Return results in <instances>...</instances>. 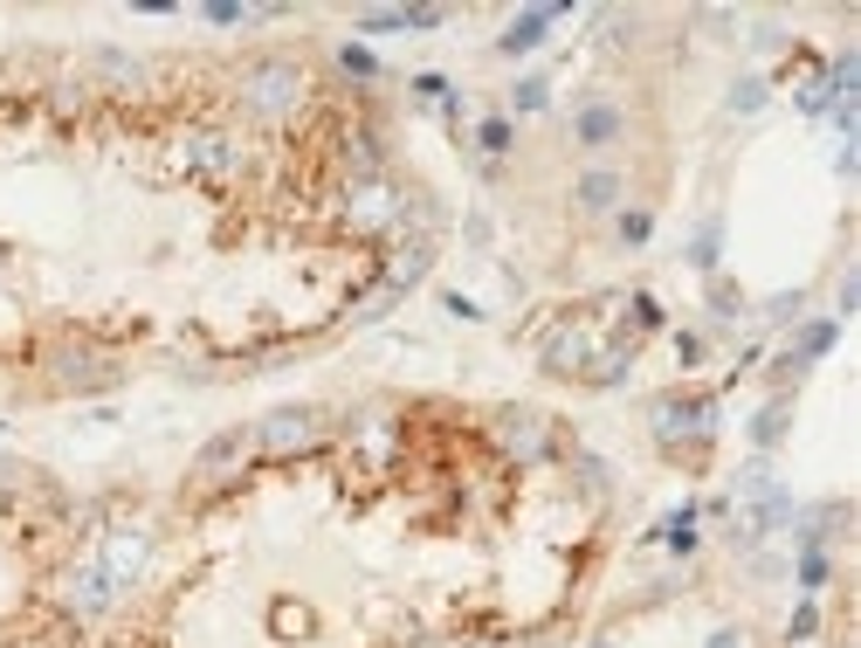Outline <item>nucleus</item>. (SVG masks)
Instances as JSON below:
<instances>
[{"mask_svg": "<svg viewBox=\"0 0 861 648\" xmlns=\"http://www.w3.org/2000/svg\"><path fill=\"white\" fill-rule=\"evenodd\" d=\"M303 97H310V84L290 56H263L242 76V111H255V118H290Z\"/></svg>", "mask_w": 861, "mask_h": 648, "instance_id": "f257e3e1", "label": "nucleus"}, {"mask_svg": "<svg viewBox=\"0 0 861 648\" xmlns=\"http://www.w3.org/2000/svg\"><path fill=\"white\" fill-rule=\"evenodd\" d=\"M324 449V407H269L263 421H255V455H310Z\"/></svg>", "mask_w": 861, "mask_h": 648, "instance_id": "f03ea898", "label": "nucleus"}, {"mask_svg": "<svg viewBox=\"0 0 861 648\" xmlns=\"http://www.w3.org/2000/svg\"><path fill=\"white\" fill-rule=\"evenodd\" d=\"M710 421H717V407H710V400H683V394L655 400V435H662V449L710 442Z\"/></svg>", "mask_w": 861, "mask_h": 648, "instance_id": "7ed1b4c3", "label": "nucleus"}, {"mask_svg": "<svg viewBox=\"0 0 861 648\" xmlns=\"http://www.w3.org/2000/svg\"><path fill=\"white\" fill-rule=\"evenodd\" d=\"M255 455V421L249 428H228V435H214L200 455H194V483H228L242 462Z\"/></svg>", "mask_w": 861, "mask_h": 648, "instance_id": "20e7f679", "label": "nucleus"}, {"mask_svg": "<svg viewBox=\"0 0 861 648\" xmlns=\"http://www.w3.org/2000/svg\"><path fill=\"white\" fill-rule=\"evenodd\" d=\"M620 132H628V111H620L614 97H586L579 111H572V139H579L586 152H607Z\"/></svg>", "mask_w": 861, "mask_h": 648, "instance_id": "39448f33", "label": "nucleus"}, {"mask_svg": "<svg viewBox=\"0 0 861 648\" xmlns=\"http://www.w3.org/2000/svg\"><path fill=\"white\" fill-rule=\"evenodd\" d=\"M97 565H103V573L118 580V593H124V586H132V580L145 573V565H152V538L124 525V531H111V538H103V559H97Z\"/></svg>", "mask_w": 861, "mask_h": 648, "instance_id": "423d86ee", "label": "nucleus"}, {"mask_svg": "<svg viewBox=\"0 0 861 648\" xmlns=\"http://www.w3.org/2000/svg\"><path fill=\"white\" fill-rule=\"evenodd\" d=\"M504 449H510L517 462H544V455H552V421L531 414V407H510V414H504Z\"/></svg>", "mask_w": 861, "mask_h": 648, "instance_id": "0eeeda50", "label": "nucleus"}, {"mask_svg": "<svg viewBox=\"0 0 861 648\" xmlns=\"http://www.w3.org/2000/svg\"><path fill=\"white\" fill-rule=\"evenodd\" d=\"M345 221H352V228H394V221H400L394 187H386V179H358V187L345 194Z\"/></svg>", "mask_w": 861, "mask_h": 648, "instance_id": "6e6552de", "label": "nucleus"}, {"mask_svg": "<svg viewBox=\"0 0 861 648\" xmlns=\"http://www.w3.org/2000/svg\"><path fill=\"white\" fill-rule=\"evenodd\" d=\"M48 366H56L63 386H118V366H111L103 352H90V345H56Z\"/></svg>", "mask_w": 861, "mask_h": 648, "instance_id": "1a4fd4ad", "label": "nucleus"}, {"mask_svg": "<svg viewBox=\"0 0 861 648\" xmlns=\"http://www.w3.org/2000/svg\"><path fill=\"white\" fill-rule=\"evenodd\" d=\"M187 166L228 179V173H242V145H234L228 132H194V139H187Z\"/></svg>", "mask_w": 861, "mask_h": 648, "instance_id": "9d476101", "label": "nucleus"}, {"mask_svg": "<svg viewBox=\"0 0 861 648\" xmlns=\"http://www.w3.org/2000/svg\"><path fill=\"white\" fill-rule=\"evenodd\" d=\"M63 593H69V607H76V614H103V607L118 601V580L90 559V565H76V573L63 580Z\"/></svg>", "mask_w": 861, "mask_h": 648, "instance_id": "9b49d317", "label": "nucleus"}, {"mask_svg": "<svg viewBox=\"0 0 861 648\" xmlns=\"http://www.w3.org/2000/svg\"><path fill=\"white\" fill-rule=\"evenodd\" d=\"M559 14H565V8H531V14H517L510 29L497 35V56L517 63V56H531V48H544V35H552V21H559Z\"/></svg>", "mask_w": 861, "mask_h": 648, "instance_id": "f8f14e48", "label": "nucleus"}, {"mask_svg": "<svg viewBox=\"0 0 861 648\" xmlns=\"http://www.w3.org/2000/svg\"><path fill=\"white\" fill-rule=\"evenodd\" d=\"M572 207H579V215H614L620 207V173L614 166H586L579 187H572Z\"/></svg>", "mask_w": 861, "mask_h": 648, "instance_id": "ddd939ff", "label": "nucleus"}, {"mask_svg": "<svg viewBox=\"0 0 861 648\" xmlns=\"http://www.w3.org/2000/svg\"><path fill=\"white\" fill-rule=\"evenodd\" d=\"M593 359V345H586V331L579 325H565V331H552V339H544V373H559V380H572Z\"/></svg>", "mask_w": 861, "mask_h": 648, "instance_id": "4468645a", "label": "nucleus"}, {"mask_svg": "<svg viewBox=\"0 0 861 648\" xmlns=\"http://www.w3.org/2000/svg\"><path fill=\"white\" fill-rule=\"evenodd\" d=\"M717 242H724V221L710 215V221H703V228H696V242H689V255H696V270H717Z\"/></svg>", "mask_w": 861, "mask_h": 648, "instance_id": "2eb2a0df", "label": "nucleus"}, {"mask_svg": "<svg viewBox=\"0 0 861 648\" xmlns=\"http://www.w3.org/2000/svg\"><path fill=\"white\" fill-rule=\"evenodd\" d=\"M648 235H655V215H648V207H620V242L641 249Z\"/></svg>", "mask_w": 861, "mask_h": 648, "instance_id": "dca6fc26", "label": "nucleus"}, {"mask_svg": "<svg viewBox=\"0 0 861 648\" xmlns=\"http://www.w3.org/2000/svg\"><path fill=\"white\" fill-rule=\"evenodd\" d=\"M476 145L489 152V160H497V152H510V118H483V124H476Z\"/></svg>", "mask_w": 861, "mask_h": 648, "instance_id": "f3484780", "label": "nucleus"}, {"mask_svg": "<svg viewBox=\"0 0 861 648\" xmlns=\"http://www.w3.org/2000/svg\"><path fill=\"white\" fill-rule=\"evenodd\" d=\"M510 111L525 118V111H544V76H525V84L510 90Z\"/></svg>", "mask_w": 861, "mask_h": 648, "instance_id": "a211bd4d", "label": "nucleus"}, {"mask_svg": "<svg viewBox=\"0 0 861 648\" xmlns=\"http://www.w3.org/2000/svg\"><path fill=\"white\" fill-rule=\"evenodd\" d=\"M765 103V84L759 76H738V84H730V111H759Z\"/></svg>", "mask_w": 861, "mask_h": 648, "instance_id": "6ab92c4d", "label": "nucleus"}, {"mask_svg": "<svg viewBox=\"0 0 861 648\" xmlns=\"http://www.w3.org/2000/svg\"><path fill=\"white\" fill-rule=\"evenodd\" d=\"M338 63H345L352 76H379V63H373V48H358V42H338Z\"/></svg>", "mask_w": 861, "mask_h": 648, "instance_id": "aec40b11", "label": "nucleus"}, {"mask_svg": "<svg viewBox=\"0 0 861 648\" xmlns=\"http://www.w3.org/2000/svg\"><path fill=\"white\" fill-rule=\"evenodd\" d=\"M779 421H786V394H779V400H772V407L759 414V442H765V449L779 442Z\"/></svg>", "mask_w": 861, "mask_h": 648, "instance_id": "412c9836", "label": "nucleus"}, {"mask_svg": "<svg viewBox=\"0 0 861 648\" xmlns=\"http://www.w3.org/2000/svg\"><path fill=\"white\" fill-rule=\"evenodd\" d=\"M29 483H35V476H29V470H21V462H14V455H0V497H8V490H29Z\"/></svg>", "mask_w": 861, "mask_h": 648, "instance_id": "4be33fe9", "label": "nucleus"}, {"mask_svg": "<svg viewBox=\"0 0 861 648\" xmlns=\"http://www.w3.org/2000/svg\"><path fill=\"white\" fill-rule=\"evenodd\" d=\"M799 580H806V593L827 586V552H806V559H799Z\"/></svg>", "mask_w": 861, "mask_h": 648, "instance_id": "5701e85b", "label": "nucleus"}, {"mask_svg": "<svg viewBox=\"0 0 861 648\" xmlns=\"http://www.w3.org/2000/svg\"><path fill=\"white\" fill-rule=\"evenodd\" d=\"M358 29H365V35H394V29H407V14H365Z\"/></svg>", "mask_w": 861, "mask_h": 648, "instance_id": "b1692460", "label": "nucleus"}, {"mask_svg": "<svg viewBox=\"0 0 861 648\" xmlns=\"http://www.w3.org/2000/svg\"><path fill=\"white\" fill-rule=\"evenodd\" d=\"M814 628H820V607H814V601H806V607L793 614V641H806V635H814Z\"/></svg>", "mask_w": 861, "mask_h": 648, "instance_id": "393cba45", "label": "nucleus"}, {"mask_svg": "<svg viewBox=\"0 0 861 648\" xmlns=\"http://www.w3.org/2000/svg\"><path fill=\"white\" fill-rule=\"evenodd\" d=\"M751 35H759L751 48H786V29H779V21H759V29H751Z\"/></svg>", "mask_w": 861, "mask_h": 648, "instance_id": "a878e982", "label": "nucleus"}, {"mask_svg": "<svg viewBox=\"0 0 861 648\" xmlns=\"http://www.w3.org/2000/svg\"><path fill=\"white\" fill-rule=\"evenodd\" d=\"M634 318H641V331H655L662 325V304L655 297H634Z\"/></svg>", "mask_w": 861, "mask_h": 648, "instance_id": "bb28decb", "label": "nucleus"}, {"mask_svg": "<svg viewBox=\"0 0 861 648\" xmlns=\"http://www.w3.org/2000/svg\"><path fill=\"white\" fill-rule=\"evenodd\" d=\"M710 648H744V635H738V628H717V635H710Z\"/></svg>", "mask_w": 861, "mask_h": 648, "instance_id": "cd10ccee", "label": "nucleus"}, {"mask_svg": "<svg viewBox=\"0 0 861 648\" xmlns=\"http://www.w3.org/2000/svg\"><path fill=\"white\" fill-rule=\"evenodd\" d=\"M468 648H497V641H468Z\"/></svg>", "mask_w": 861, "mask_h": 648, "instance_id": "c85d7f7f", "label": "nucleus"}, {"mask_svg": "<svg viewBox=\"0 0 861 648\" xmlns=\"http://www.w3.org/2000/svg\"><path fill=\"white\" fill-rule=\"evenodd\" d=\"M593 648H614V641H593Z\"/></svg>", "mask_w": 861, "mask_h": 648, "instance_id": "c756f323", "label": "nucleus"}]
</instances>
